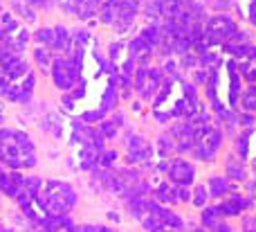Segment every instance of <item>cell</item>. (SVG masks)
Segmentation results:
<instances>
[{
	"instance_id": "7402d4cb",
	"label": "cell",
	"mask_w": 256,
	"mask_h": 232,
	"mask_svg": "<svg viewBox=\"0 0 256 232\" xmlns=\"http://www.w3.org/2000/svg\"><path fill=\"white\" fill-rule=\"evenodd\" d=\"M36 61H38V66L43 68V70H48V68H50V63H52V57H50V52H48V50L38 48V50H36Z\"/></svg>"
},
{
	"instance_id": "e0dca14e",
	"label": "cell",
	"mask_w": 256,
	"mask_h": 232,
	"mask_svg": "<svg viewBox=\"0 0 256 232\" xmlns=\"http://www.w3.org/2000/svg\"><path fill=\"white\" fill-rule=\"evenodd\" d=\"M173 149H178V144H176V138H173V133H171V135H160V140H158V151H160V156L166 158L168 153L173 151Z\"/></svg>"
},
{
	"instance_id": "6da1fadb",
	"label": "cell",
	"mask_w": 256,
	"mask_h": 232,
	"mask_svg": "<svg viewBox=\"0 0 256 232\" xmlns=\"http://www.w3.org/2000/svg\"><path fill=\"white\" fill-rule=\"evenodd\" d=\"M0 160L14 171L36 165V151L30 135L14 129H0Z\"/></svg>"
},
{
	"instance_id": "4fadbf2b",
	"label": "cell",
	"mask_w": 256,
	"mask_h": 232,
	"mask_svg": "<svg viewBox=\"0 0 256 232\" xmlns=\"http://www.w3.org/2000/svg\"><path fill=\"white\" fill-rule=\"evenodd\" d=\"M240 93V75L236 70V63H230V104L236 106Z\"/></svg>"
},
{
	"instance_id": "1f68e13d",
	"label": "cell",
	"mask_w": 256,
	"mask_h": 232,
	"mask_svg": "<svg viewBox=\"0 0 256 232\" xmlns=\"http://www.w3.org/2000/svg\"><path fill=\"white\" fill-rule=\"evenodd\" d=\"M198 232H212V230H198Z\"/></svg>"
},
{
	"instance_id": "5bb4252c",
	"label": "cell",
	"mask_w": 256,
	"mask_h": 232,
	"mask_svg": "<svg viewBox=\"0 0 256 232\" xmlns=\"http://www.w3.org/2000/svg\"><path fill=\"white\" fill-rule=\"evenodd\" d=\"M200 219H202L204 230H214L218 223H220L222 214L218 207H202V216H200Z\"/></svg>"
},
{
	"instance_id": "83f0119b",
	"label": "cell",
	"mask_w": 256,
	"mask_h": 232,
	"mask_svg": "<svg viewBox=\"0 0 256 232\" xmlns=\"http://www.w3.org/2000/svg\"><path fill=\"white\" fill-rule=\"evenodd\" d=\"M104 117V111H90V113H86L84 115V120L86 122H94V120H102Z\"/></svg>"
},
{
	"instance_id": "ba28073f",
	"label": "cell",
	"mask_w": 256,
	"mask_h": 232,
	"mask_svg": "<svg viewBox=\"0 0 256 232\" xmlns=\"http://www.w3.org/2000/svg\"><path fill=\"white\" fill-rule=\"evenodd\" d=\"M128 147V162H144L148 160L150 156H153V149H150V144L146 142L144 138H140V135H130L126 142Z\"/></svg>"
},
{
	"instance_id": "8992f818",
	"label": "cell",
	"mask_w": 256,
	"mask_h": 232,
	"mask_svg": "<svg viewBox=\"0 0 256 232\" xmlns=\"http://www.w3.org/2000/svg\"><path fill=\"white\" fill-rule=\"evenodd\" d=\"M162 84V72L158 68H140L135 75V88L144 99H150Z\"/></svg>"
},
{
	"instance_id": "d6986e66",
	"label": "cell",
	"mask_w": 256,
	"mask_h": 232,
	"mask_svg": "<svg viewBox=\"0 0 256 232\" xmlns=\"http://www.w3.org/2000/svg\"><path fill=\"white\" fill-rule=\"evenodd\" d=\"M209 189L204 187V185H200V187H196V192H194V198H191V203H194L196 207H204L207 205V201H209Z\"/></svg>"
},
{
	"instance_id": "cb8c5ba5",
	"label": "cell",
	"mask_w": 256,
	"mask_h": 232,
	"mask_svg": "<svg viewBox=\"0 0 256 232\" xmlns=\"http://www.w3.org/2000/svg\"><path fill=\"white\" fill-rule=\"evenodd\" d=\"M14 7H16L18 12H20V16H25L27 21H34V18H36V16H34V9L30 7V3H27V5H22L20 0H14Z\"/></svg>"
},
{
	"instance_id": "f546056e",
	"label": "cell",
	"mask_w": 256,
	"mask_h": 232,
	"mask_svg": "<svg viewBox=\"0 0 256 232\" xmlns=\"http://www.w3.org/2000/svg\"><path fill=\"white\" fill-rule=\"evenodd\" d=\"M250 21L256 25V0H252V5H250Z\"/></svg>"
},
{
	"instance_id": "52a82bcc",
	"label": "cell",
	"mask_w": 256,
	"mask_h": 232,
	"mask_svg": "<svg viewBox=\"0 0 256 232\" xmlns=\"http://www.w3.org/2000/svg\"><path fill=\"white\" fill-rule=\"evenodd\" d=\"M166 176L173 185H186L189 187L196 178V169L189 160L176 158V160H171V165H166Z\"/></svg>"
},
{
	"instance_id": "2e32d148",
	"label": "cell",
	"mask_w": 256,
	"mask_h": 232,
	"mask_svg": "<svg viewBox=\"0 0 256 232\" xmlns=\"http://www.w3.org/2000/svg\"><path fill=\"white\" fill-rule=\"evenodd\" d=\"M243 108L248 113H256V84H250L243 93V99H240Z\"/></svg>"
},
{
	"instance_id": "603a6c76",
	"label": "cell",
	"mask_w": 256,
	"mask_h": 232,
	"mask_svg": "<svg viewBox=\"0 0 256 232\" xmlns=\"http://www.w3.org/2000/svg\"><path fill=\"white\" fill-rule=\"evenodd\" d=\"M115 160H117V153L115 151H106V153H102V156H99V167L110 169V167L115 165Z\"/></svg>"
},
{
	"instance_id": "f1b7e54d",
	"label": "cell",
	"mask_w": 256,
	"mask_h": 232,
	"mask_svg": "<svg viewBox=\"0 0 256 232\" xmlns=\"http://www.w3.org/2000/svg\"><path fill=\"white\" fill-rule=\"evenodd\" d=\"M30 5H38V7H50L52 5V0H27Z\"/></svg>"
},
{
	"instance_id": "ffe728a7",
	"label": "cell",
	"mask_w": 256,
	"mask_h": 232,
	"mask_svg": "<svg viewBox=\"0 0 256 232\" xmlns=\"http://www.w3.org/2000/svg\"><path fill=\"white\" fill-rule=\"evenodd\" d=\"M115 104H117V84H110L106 88V95H104V111L112 108Z\"/></svg>"
},
{
	"instance_id": "9a60e30c",
	"label": "cell",
	"mask_w": 256,
	"mask_h": 232,
	"mask_svg": "<svg viewBox=\"0 0 256 232\" xmlns=\"http://www.w3.org/2000/svg\"><path fill=\"white\" fill-rule=\"evenodd\" d=\"M155 196H158V203L162 205V203H178L176 198V192H173V185L168 183H162L158 187V192H155Z\"/></svg>"
},
{
	"instance_id": "7c38bea8",
	"label": "cell",
	"mask_w": 256,
	"mask_h": 232,
	"mask_svg": "<svg viewBox=\"0 0 256 232\" xmlns=\"http://www.w3.org/2000/svg\"><path fill=\"white\" fill-rule=\"evenodd\" d=\"M207 189H209V194H212V196L222 198L225 194H230V192H232L230 178H227V176H212V178H209Z\"/></svg>"
},
{
	"instance_id": "d4e9b609",
	"label": "cell",
	"mask_w": 256,
	"mask_h": 232,
	"mask_svg": "<svg viewBox=\"0 0 256 232\" xmlns=\"http://www.w3.org/2000/svg\"><path fill=\"white\" fill-rule=\"evenodd\" d=\"M36 39H38L40 43H45V45H50V48H52V45H54V30H38Z\"/></svg>"
},
{
	"instance_id": "4dcf8cb0",
	"label": "cell",
	"mask_w": 256,
	"mask_h": 232,
	"mask_svg": "<svg viewBox=\"0 0 256 232\" xmlns=\"http://www.w3.org/2000/svg\"><path fill=\"white\" fill-rule=\"evenodd\" d=\"M250 192H252V196L256 198V183H252V185H250Z\"/></svg>"
},
{
	"instance_id": "44dd1931",
	"label": "cell",
	"mask_w": 256,
	"mask_h": 232,
	"mask_svg": "<svg viewBox=\"0 0 256 232\" xmlns=\"http://www.w3.org/2000/svg\"><path fill=\"white\" fill-rule=\"evenodd\" d=\"M173 192H176V198L178 201H182V203H186V201H191V189L186 187V185H173Z\"/></svg>"
},
{
	"instance_id": "7a4b0ae2",
	"label": "cell",
	"mask_w": 256,
	"mask_h": 232,
	"mask_svg": "<svg viewBox=\"0 0 256 232\" xmlns=\"http://www.w3.org/2000/svg\"><path fill=\"white\" fill-rule=\"evenodd\" d=\"M38 196H40L38 198L40 205H43V210L48 212L50 216H68V212L76 205L74 189L68 183H61V180H50V183H45Z\"/></svg>"
},
{
	"instance_id": "ac0fdd59",
	"label": "cell",
	"mask_w": 256,
	"mask_h": 232,
	"mask_svg": "<svg viewBox=\"0 0 256 232\" xmlns=\"http://www.w3.org/2000/svg\"><path fill=\"white\" fill-rule=\"evenodd\" d=\"M227 178H232V180H240V183H243L245 178H248V171H245V167L240 165H236V162H230V165H227Z\"/></svg>"
},
{
	"instance_id": "3957f363",
	"label": "cell",
	"mask_w": 256,
	"mask_h": 232,
	"mask_svg": "<svg viewBox=\"0 0 256 232\" xmlns=\"http://www.w3.org/2000/svg\"><path fill=\"white\" fill-rule=\"evenodd\" d=\"M234 34H236V23H234V18L227 16V14H216V16H212L207 21V25H204V36H207L214 45L227 43Z\"/></svg>"
},
{
	"instance_id": "8fae6325",
	"label": "cell",
	"mask_w": 256,
	"mask_h": 232,
	"mask_svg": "<svg viewBox=\"0 0 256 232\" xmlns=\"http://www.w3.org/2000/svg\"><path fill=\"white\" fill-rule=\"evenodd\" d=\"M22 187H25V178H22L20 174H16V171L0 178V189H2V194H7V196L16 198L18 194L22 192Z\"/></svg>"
},
{
	"instance_id": "277c9868",
	"label": "cell",
	"mask_w": 256,
	"mask_h": 232,
	"mask_svg": "<svg viewBox=\"0 0 256 232\" xmlns=\"http://www.w3.org/2000/svg\"><path fill=\"white\" fill-rule=\"evenodd\" d=\"M220 142H222V131L218 129V126H209V131L202 135V138L196 140V147H194V156L198 158V160L202 162H212L214 156L218 153V149H220Z\"/></svg>"
},
{
	"instance_id": "30bf717a",
	"label": "cell",
	"mask_w": 256,
	"mask_h": 232,
	"mask_svg": "<svg viewBox=\"0 0 256 232\" xmlns=\"http://www.w3.org/2000/svg\"><path fill=\"white\" fill-rule=\"evenodd\" d=\"M153 50H155L153 45L140 34V36H135L130 43V59L137 63H146L150 59V54H153Z\"/></svg>"
},
{
	"instance_id": "484cf974",
	"label": "cell",
	"mask_w": 256,
	"mask_h": 232,
	"mask_svg": "<svg viewBox=\"0 0 256 232\" xmlns=\"http://www.w3.org/2000/svg\"><path fill=\"white\" fill-rule=\"evenodd\" d=\"M102 135H106V138H115L117 126L112 124V122H102Z\"/></svg>"
},
{
	"instance_id": "9c48e42d",
	"label": "cell",
	"mask_w": 256,
	"mask_h": 232,
	"mask_svg": "<svg viewBox=\"0 0 256 232\" xmlns=\"http://www.w3.org/2000/svg\"><path fill=\"white\" fill-rule=\"evenodd\" d=\"M248 207H252L250 198L240 196V194H232V196H227L225 201L218 205V210H220L222 216H238V214H243V210H248Z\"/></svg>"
},
{
	"instance_id": "4316f807",
	"label": "cell",
	"mask_w": 256,
	"mask_h": 232,
	"mask_svg": "<svg viewBox=\"0 0 256 232\" xmlns=\"http://www.w3.org/2000/svg\"><path fill=\"white\" fill-rule=\"evenodd\" d=\"M74 232H112V230L104 228V225H79V228H74Z\"/></svg>"
},
{
	"instance_id": "5b68a950",
	"label": "cell",
	"mask_w": 256,
	"mask_h": 232,
	"mask_svg": "<svg viewBox=\"0 0 256 232\" xmlns=\"http://www.w3.org/2000/svg\"><path fill=\"white\" fill-rule=\"evenodd\" d=\"M54 84L58 86L61 90H68L74 86L76 81V75H79V63L70 57H61V59H54Z\"/></svg>"
}]
</instances>
